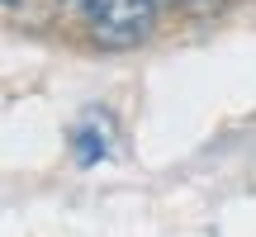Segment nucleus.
<instances>
[{
	"label": "nucleus",
	"mask_w": 256,
	"mask_h": 237,
	"mask_svg": "<svg viewBox=\"0 0 256 237\" xmlns=\"http://www.w3.org/2000/svg\"><path fill=\"white\" fill-rule=\"evenodd\" d=\"M62 5H72L86 19V34L114 52L147 43L152 14H156V0H62Z\"/></svg>",
	"instance_id": "nucleus-1"
},
{
	"label": "nucleus",
	"mask_w": 256,
	"mask_h": 237,
	"mask_svg": "<svg viewBox=\"0 0 256 237\" xmlns=\"http://www.w3.org/2000/svg\"><path fill=\"white\" fill-rule=\"evenodd\" d=\"M90 124H95V114L72 133V147H76V162H81V166H90V162H100V156H110V147H104V133H95Z\"/></svg>",
	"instance_id": "nucleus-2"
},
{
	"label": "nucleus",
	"mask_w": 256,
	"mask_h": 237,
	"mask_svg": "<svg viewBox=\"0 0 256 237\" xmlns=\"http://www.w3.org/2000/svg\"><path fill=\"white\" fill-rule=\"evenodd\" d=\"M156 5H180V0H156Z\"/></svg>",
	"instance_id": "nucleus-3"
}]
</instances>
